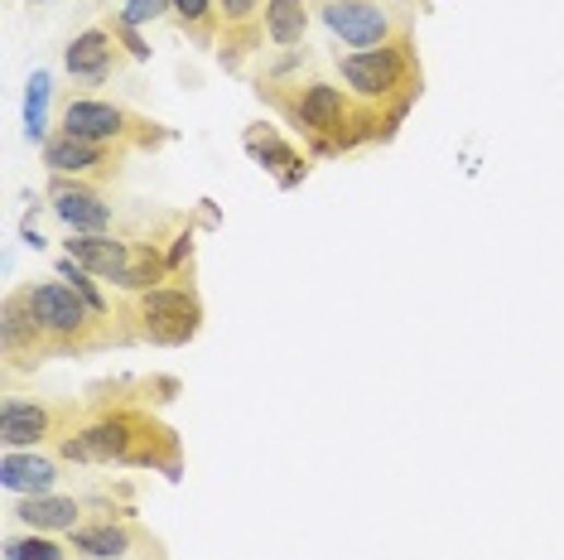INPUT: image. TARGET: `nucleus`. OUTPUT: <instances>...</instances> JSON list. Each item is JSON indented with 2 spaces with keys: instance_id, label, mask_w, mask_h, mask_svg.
I'll list each match as a JSON object with an SVG mask.
<instances>
[{
  "instance_id": "obj_9",
  "label": "nucleus",
  "mask_w": 564,
  "mask_h": 560,
  "mask_svg": "<svg viewBox=\"0 0 564 560\" xmlns=\"http://www.w3.org/2000/svg\"><path fill=\"white\" fill-rule=\"evenodd\" d=\"M126 160V145H97V140H78V136H49L44 140V165L63 179H116Z\"/></svg>"
},
{
  "instance_id": "obj_14",
  "label": "nucleus",
  "mask_w": 564,
  "mask_h": 560,
  "mask_svg": "<svg viewBox=\"0 0 564 560\" xmlns=\"http://www.w3.org/2000/svg\"><path fill=\"white\" fill-rule=\"evenodd\" d=\"M0 338H5V358H10L15 368L49 358V338H44V329H39V319L30 314V305L20 300V290L5 300V319H0Z\"/></svg>"
},
{
  "instance_id": "obj_13",
  "label": "nucleus",
  "mask_w": 564,
  "mask_h": 560,
  "mask_svg": "<svg viewBox=\"0 0 564 560\" xmlns=\"http://www.w3.org/2000/svg\"><path fill=\"white\" fill-rule=\"evenodd\" d=\"M68 73L78 83H107V78L121 68V54H116V30L111 25H97V30H82L63 54Z\"/></svg>"
},
{
  "instance_id": "obj_2",
  "label": "nucleus",
  "mask_w": 564,
  "mask_h": 560,
  "mask_svg": "<svg viewBox=\"0 0 564 560\" xmlns=\"http://www.w3.org/2000/svg\"><path fill=\"white\" fill-rule=\"evenodd\" d=\"M275 107L290 116V126H299V131L314 140V150H319V155L357 150V145H367V140L391 131V121H386L381 112L362 107V102L352 97L348 88L324 83V78L299 83L295 92H285Z\"/></svg>"
},
{
  "instance_id": "obj_1",
  "label": "nucleus",
  "mask_w": 564,
  "mask_h": 560,
  "mask_svg": "<svg viewBox=\"0 0 564 560\" xmlns=\"http://www.w3.org/2000/svg\"><path fill=\"white\" fill-rule=\"evenodd\" d=\"M58 459L68 464H140V469H164L179 478V440L169 425L150 416L145 401L102 392L97 401L82 406L73 435L58 440Z\"/></svg>"
},
{
  "instance_id": "obj_11",
  "label": "nucleus",
  "mask_w": 564,
  "mask_h": 560,
  "mask_svg": "<svg viewBox=\"0 0 564 560\" xmlns=\"http://www.w3.org/2000/svg\"><path fill=\"white\" fill-rule=\"evenodd\" d=\"M68 546L82 560H126L136 546H145V532L126 522L121 512H102L97 522H82L78 532H68Z\"/></svg>"
},
{
  "instance_id": "obj_19",
  "label": "nucleus",
  "mask_w": 564,
  "mask_h": 560,
  "mask_svg": "<svg viewBox=\"0 0 564 560\" xmlns=\"http://www.w3.org/2000/svg\"><path fill=\"white\" fill-rule=\"evenodd\" d=\"M169 15L179 20V25L193 34L203 49L213 44V30L222 25V20H218V0H169Z\"/></svg>"
},
{
  "instance_id": "obj_8",
  "label": "nucleus",
  "mask_w": 564,
  "mask_h": 560,
  "mask_svg": "<svg viewBox=\"0 0 564 560\" xmlns=\"http://www.w3.org/2000/svg\"><path fill=\"white\" fill-rule=\"evenodd\" d=\"M78 420H82V406L73 401H20V396H5V406H0V440L10 450H25V445H39V440L73 435Z\"/></svg>"
},
{
  "instance_id": "obj_4",
  "label": "nucleus",
  "mask_w": 564,
  "mask_h": 560,
  "mask_svg": "<svg viewBox=\"0 0 564 560\" xmlns=\"http://www.w3.org/2000/svg\"><path fill=\"white\" fill-rule=\"evenodd\" d=\"M20 300H25L30 314L39 319L44 338H49V353H87V348H102V343H111V338H121V334H111L107 314L92 310L73 285H58V280H49V285H25Z\"/></svg>"
},
{
  "instance_id": "obj_12",
  "label": "nucleus",
  "mask_w": 564,
  "mask_h": 560,
  "mask_svg": "<svg viewBox=\"0 0 564 560\" xmlns=\"http://www.w3.org/2000/svg\"><path fill=\"white\" fill-rule=\"evenodd\" d=\"M222 20V63H237L242 54L266 44V0H218Z\"/></svg>"
},
{
  "instance_id": "obj_17",
  "label": "nucleus",
  "mask_w": 564,
  "mask_h": 560,
  "mask_svg": "<svg viewBox=\"0 0 564 560\" xmlns=\"http://www.w3.org/2000/svg\"><path fill=\"white\" fill-rule=\"evenodd\" d=\"M5 488L10 493H25V498H34V493H49V488L58 483V464L54 459H44V454H20V450H10L5 454Z\"/></svg>"
},
{
  "instance_id": "obj_3",
  "label": "nucleus",
  "mask_w": 564,
  "mask_h": 560,
  "mask_svg": "<svg viewBox=\"0 0 564 560\" xmlns=\"http://www.w3.org/2000/svg\"><path fill=\"white\" fill-rule=\"evenodd\" d=\"M338 78L362 107L381 112L386 121H401L406 107L420 97V63H415V44L396 39L386 49L367 54H338Z\"/></svg>"
},
{
  "instance_id": "obj_6",
  "label": "nucleus",
  "mask_w": 564,
  "mask_h": 560,
  "mask_svg": "<svg viewBox=\"0 0 564 560\" xmlns=\"http://www.w3.org/2000/svg\"><path fill=\"white\" fill-rule=\"evenodd\" d=\"M131 319V338H150V343H188L203 329V305L188 285H155L145 295H136V305L126 310Z\"/></svg>"
},
{
  "instance_id": "obj_16",
  "label": "nucleus",
  "mask_w": 564,
  "mask_h": 560,
  "mask_svg": "<svg viewBox=\"0 0 564 560\" xmlns=\"http://www.w3.org/2000/svg\"><path fill=\"white\" fill-rule=\"evenodd\" d=\"M246 150H251V155L261 160L270 174H275L280 189H295V184L304 179V170H309V165H304V160L295 155V150L285 145V140H280L275 131H261V126H256V131H246Z\"/></svg>"
},
{
  "instance_id": "obj_15",
  "label": "nucleus",
  "mask_w": 564,
  "mask_h": 560,
  "mask_svg": "<svg viewBox=\"0 0 564 560\" xmlns=\"http://www.w3.org/2000/svg\"><path fill=\"white\" fill-rule=\"evenodd\" d=\"M82 508L78 498H58V493H34L25 503H15V517L34 532H78L82 527Z\"/></svg>"
},
{
  "instance_id": "obj_5",
  "label": "nucleus",
  "mask_w": 564,
  "mask_h": 560,
  "mask_svg": "<svg viewBox=\"0 0 564 560\" xmlns=\"http://www.w3.org/2000/svg\"><path fill=\"white\" fill-rule=\"evenodd\" d=\"M319 20L348 54H367V49H386L396 39H410L406 0H324Z\"/></svg>"
},
{
  "instance_id": "obj_21",
  "label": "nucleus",
  "mask_w": 564,
  "mask_h": 560,
  "mask_svg": "<svg viewBox=\"0 0 564 560\" xmlns=\"http://www.w3.org/2000/svg\"><path fill=\"white\" fill-rule=\"evenodd\" d=\"M44 107H49V73H34L30 78V97H25V131H30V140H44V131H49Z\"/></svg>"
},
{
  "instance_id": "obj_10",
  "label": "nucleus",
  "mask_w": 564,
  "mask_h": 560,
  "mask_svg": "<svg viewBox=\"0 0 564 560\" xmlns=\"http://www.w3.org/2000/svg\"><path fill=\"white\" fill-rule=\"evenodd\" d=\"M49 208L68 232H107L116 223V203L92 179H63V174H54Z\"/></svg>"
},
{
  "instance_id": "obj_7",
  "label": "nucleus",
  "mask_w": 564,
  "mask_h": 560,
  "mask_svg": "<svg viewBox=\"0 0 564 560\" xmlns=\"http://www.w3.org/2000/svg\"><path fill=\"white\" fill-rule=\"evenodd\" d=\"M63 136H78V140H97V145H160L164 131L145 116L116 107V102H102V97H78L63 107V121H58Z\"/></svg>"
},
{
  "instance_id": "obj_18",
  "label": "nucleus",
  "mask_w": 564,
  "mask_h": 560,
  "mask_svg": "<svg viewBox=\"0 0 564 560\" xmlns=\"http://www.w3.org/2000/svg\"><path fill=\"white\" fill-rule=\"evenodd\" d=\"M304 30H309L304 0H266V39L275 44V49H299Z\"/></svg>"
},
{
  "instance_id": "obj_23",
  "label": "nucleus",
  "mask_w": 564,
  "mask_h": 560,
  "mask_svg": "<svg viewBox=\"0 0 564 560\" xmlns=\"http://www.w3.org/2000/svg\"><path fill=\"white\" fill-rule=\"evenodd\" d=\"M111 30H116V39L126 44V58H136V63H145L150 58V49H145V39L131 30V25H121V20H111Z\"/></svg>"
},
{
  "instance_id": "obj_20",
  "label": "nucleus",
  "mask_w": 564,
  "mask_h": 560,
  "mask_svg": "<svg viewBox=\"0 0 564 560\" xmlns=\"http://www.w3.org/2000/svg\"><path fill=\"white\" fill-rule=\"evenodd\" d=\"M73 546L54 541L49 532H34V536H10L5 541V560H68Z\"/></svg>"
},
{
  "instance_id": "obj_22",
  "label": "nucleus",
  "mask_w": 564,
  "mask_h": 560,
  "mask_svg": "<svg viewBox=\"0 0 564 560\" xmlns=\"http://www.w3.org/2000/svg\"><path fill=\"white\" fill-rule=\"evenodd\" d=\"M160 15H169V0H126V10L116 20L140 30V25H150V20H160Z\"/></svg>"
}]
</instances>
